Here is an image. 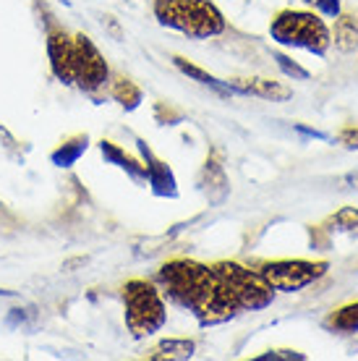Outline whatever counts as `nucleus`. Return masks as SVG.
Returning a JSON list of instances; mask_svg holds the SVG:
<instances>
[{"label": "nucleus", "mask_w": 358, "mask_h": 361, "mask_svg": "<svg viewBox=\"0 0 358 361\" xmlns=\"http://www.w3.org/2000/svg\"><path fill=\"white\" fill-rule=\"evenodd\" d=\"M84 149H87V136H76V139H71V142H66V145H61L55 149L53 163L58 168H71L81 154H84Z\"/></svg>", "instance_id": "17"}, {"label": "nucleus", "mask_w": 358, "mask_h": 361, "mask_svg": "<svg viewBox=\"0 0 358 361\" xmlns=\"http://www.w3.org/2000/svg\"><path fill=\"white\" fill-rule=\"evenodd\" d=\"M212 270L225 283V288L235 296L241 309L259 312V309H267L275 301V290L269 288L267 280L259 275V270H249V267H243L238 262H228V259L217 262Z\"/></svg>", "instance_id": "5"}, {"label": "nucleus", "mask_w": 358, "mask_h": 361, "mask_svg": "<svg viewBox=\"0 0 358 361\" xmlns=\"http://www.w3.org/2000/svg\"><path fill=\"white\" fill-rule=\"evenodd\" d=\"M275 61H278V66L283 68V71L290 76V79H301V82H306L309 79V71H304L298 63H290V58H285V55H275Z\"/></svg>", "instance_id": "19"}, {"label": "nucleus", "mask_w": 358, "mask_h": 361, "mask_svg": "<svg viewBox=\"0 0 358 361\" xmlns=\"http://www.w3.org/2000/svg\"><path fill=\"white\" fill-rule=\"evenodd\" d=\"M154 18L194 39H209L225 32V18L212 0H154Z\"/></svg>", "instance_id": "2"}, {"label": "nucleus", "mask_w": 358, "mask_h": 361, "mask_svg": "<svg viewBox=\"0 0 358 361\" xmlns=\"http://www.w3.org/2000/svg\"><path fill=\"white\" fill-rule=\"evenodd\" d=\"M125 327L136 341L160 333L168 322L165 298L149 280H128L123 286Z\"/></svg>", "instance_id": "3"}, {"label": "nucleus", "mask_w": 358, "mask_h": 361, "mask_svg": "<svg viewBox=\"0 0 358 361\" xmlns=\"http://www.w3.org/2000/svg\"><path fill=\"white\" fill-rule=\"evenodd\" d=\"M345 183H350L353 189H358V173H350V176H345Z\"/></svg>", "instance_id": "23"}, {"label": "nucleus", "mask_w": 358, "mask_h": 361, "mask_svg": "<svg viewBox=\"0 0 358 361\" xmlns=\"http://www.w3.org/2000/svg\"><path fill=\"white\" fill-rule=\"evenodd\" d=\"M304 3H311V6H319V3H322V0H304Z\"/></svg>", "instance_id": "24"}, {"label": "nucleus", "mask_w": 358, "mask_h": 361, "mask_svg": "<svg viewBox=\"0 0 358 361\" xmlns=\"http://www.w3.org/2000/svg\"><path fill=\"white\" fill-rule=\"evenodd\" d=\"M142 152H144V157H147V178H149V183L154 186V191L162 194V197H168V194L173 197V194H175V180H173V173L168 171V165L160 163V160H154L144 145H142Z\"/></svg>", "instance_id": "11"}, {"label": "nucleus", "mask_w": 358, "mask_h": 361, "mask_svg": "<svg viewBox=\"0 0 358 361\" xmlns=\"http://www.w3.org/2000/svg\"><path fill=\"white\" fill-rule=\"evenodd\" d=\"M259 275L267 280V286L280 293H298V290L314 286L316 280L327 275V262H309V259H280V262H264Z\"/></svg>", "instance_id": "6"}, {"label": "nucleus", "mask_w": 358, "mask_h": 361, "mask_svg": "<svg viewBox=\"0 0 358 361\" xmlns=\"http://www.w3.org/2000/svg\"><path fill=\"white\" fill-rule=\"evenodd\" d=\"M99 149H102V157H105L108 163L123 168V171H128L131 176H136V178H147V165H139L136 160H131V157H128L121 147L113 145V142H102Z\"/></svg>", "instance_id": "14"}, {"label": "nucleus", "mask_w": 358, "mask_h": 361, "mask_svg": "<svg viewBox=\"0 0 358 361\" xmlns=\"http://www.w3.org/2000/svg\"><path fill=\"white\" fill-rule=\"evenodd\" d=\"M257 359H306L304 353H298V351H267V353H261V356H257Z\"/></svg>", "instance_id": "21"}, {"label": "nucleus", "mask_w": 358, "mask_h": 361, "mask_svg": "<svg viewBox=\"0 0 358 361\" xmlns=\"http://www.w3.org/2000/svg\"><path fill=\"white\" fill-rule=\"evenodd\" d=\"M319 8H322L324 13H330V16H338V13H340V0H322Z\"/></svg>", "instance_id": "22"}, {"label": "nucleus", "mask_w": 358, "mask_h": 361, "mask_svg": "<svg viewBox=\"0 0 358 361\" xmlns=\"http://www.w3.org/2000/svg\"><path fill=\"white\" fill-rule=\"evenodd\" d=\"M269 35L278 45L301 47L314 55H324L332 45L324 18L311 11H280L269 24Z\"/></svg>", "instance_id": "4"}, {"label": "nucleus", "mask_w": 358, "mask_h": 361, "mask_svg": "<svg viewBox=\"0 0 358 361\" xmlns=\"http://www.w3.org/2000/svg\"><path fill=\"white\" fill-rule=\"evenodd\" d=\"M194 351H197V343L188 341V338H165L147 356L154 361H165V359L173 361V359H191Z\"/></svg>", "instance_id": "10"}, {"label": "nucleus", "mask_w": 358, "mask_h": 361, "mask_svg": "<svg viewBox=\"0 0 358 361\" xmlns=\"http://www.w3.org/2000/svg\"><path fill=\"white\" fill-rule=\"evenodd\" d=\"M110 94H113V99L121 102L125 110H136L142 105V90H139L131 79H125V76H116V79H113Z\"/></svg>", "instance_id": "13"}, {"label": "nucleus", "mask_w": 358, "mask_h": 361, "mask_svg": "<svg viewBox=\"0 0 358 361\" xmlns=\"http://www.w3.org/2000/svg\"><path fill=\"white\" fill-rule=\"evenodd\" d=\"M230 92H241V94H251V97H261L269 102H285L293 97V90L283 82L275 79H264V76H251V79H230L228 82Z\"/></svg>", "instance_id": "9"}, {"label": "nucleus", "mask_w": 358, "mask_h": 361, "mask_svg": "<svg viewBox=\"0 0 358 361\" xmlns=\"http://www.w3.org/2000/svg\"><path fill=\"white\" fill-rule=\"evenodd\" d=\"M332 226H338L340 231H356L358 228V209L356 207H342L335 212Z\"/></svg>", "instance_id": "18"}, {"label": "nucleus", "mask_w": 358, "mask_h": 361, "mask_svg": "<svg viewBox=\"0 0 358 361\" xmlns=\"http://www.w3.org/2000/svg\"><path fill=\"white\" fill-rule=\"evenodd\" d=\"M162 290L178 304L197 317L202 327L223 325L233 319L241 307L225 283L217 278V272L206 264L191 262V259H173L160 267Z\"/></svg>", "instance_id": "1"}, {"label": "nucleus", "mask_w": 358, "mask_h": 361, "mask_svg": "<svg viewBox=\"0 0 358 361\" xmlns=\"http://www.w3.org/2000/svg\"><path fill=\"white\" fill-rule=\"evenodd\" d=\"M338 139H340V145H342V147H348V149H358V128H356V126L342 128Z\"/></svg>", "instance_id": "20"}, {"label": "nucleus", "mask_w": 358, "mask_h": 361, "mask_svg": "<svg viewBox=\"0 0 358 361\" xmlns=\"http://www.w3.org/2000/svg\"><path fill=\"white\" fill-rule=\"evenodd\" d=\"M110 82V66L97 50V45L92 42L87 35L73 37V84H79V90L99 92L102 87H108Z\"/></svg>", "instance_id": "7"}, {"label": "nucleus", "mask_w": 358, "mask_h": 361, "mask_svg": "<svg viewBox=\"0 0 358 361\" xmlns=\"http://www.w3.org/2000/svg\"><path fill=\"white\" fill-rule=\"evenodd\" d=\"M335 47L342 53H353L358 47V18L350 13H338L335 21Z\"/></svg>", "instance_id": "12"}, {"label": "nucleus", "mask_w": 358, "mask_h": 361, "mask_svg": "<svg viewBox=\"0 0 358 361\" xmlns=\"http://www.w3.org/2000/svg\"><path fill=\"white\" fill-rule=\"evenodd\" d=\"M173 63H175V68H178L180 73H186V76H191L194 82H199V84H204V87H212L215 92H220V94H228V84H223V82H217L212 73H206V71H202L199 66H194V63H188L186 58H180V55H175L173 58Z\"/></svg>", "instance_id": "15"}, {"label": "nucleus", "mask_w": 358, "mask_h": 361, "mask_svg": "<svg viewBox=\"0 0 358 361\" xmlns=\"http://www.w3.org/2000/svg\"><path fill=\"white\" fill-rule=\"evenodd\" d=\"M47 58L55 79L63 84H73V37H68L63 29L47 32Z\"/></svg>", "instance_id": "8"}, {"label": "nucleus", "mask_w": 358, "mask_h": 361, "mask_svg": "<svg viewBox=\"0 0 358 361\" xmlns=\"http://www.w3.org/2000/svg\"><path fill=\"white\" fill-rule=\"evenodd\" d=\"M327 327L335 330V333H358V301L332 312L327 317Z\"/></svg>", "instance_id": "16"}]
</instances>
